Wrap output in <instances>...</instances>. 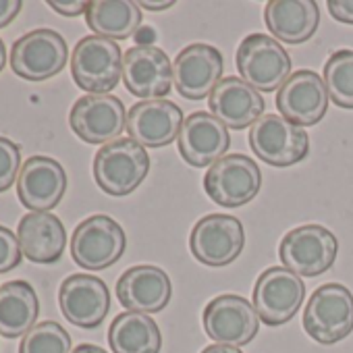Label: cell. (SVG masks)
<instances>
[{"label": "cell", "instance_id": "obj_10", "mask_svg": "<svg viewBox=\"0 0 353 353\" xmlns=\"http://www.w3.org/2000/svg\"><path fill=\"white\" fill-rule=\"evenodd\" d=\"M305 299V283L285 266L266 268L254 287V307L262 322L281 326L289 322Z\"/></svg>", "mask_w": 353, "mask_h": 353}, {"label": "cell", "instance_id": "obj_30", "mask_svg": "<svg viewBox=\"0 0 353 353\" xmlns=\"http://www.w3.org/2000/svg\"><path fill=\"white\" fill-rule=\"evenodd\" d=\"M21 166L19 145L7 137H0V194L7 192L17 181Z\"/></svg>", "mask_w": 353, "mask_h": 353}, {"label": "cell", "instance_id": "obj_15", "mask_svg": "<svg viewBox=\"0 0 353 353\" xmlns=\"http://www.w3.org/2000/svg\"><path fill=\"white\" fill-rule=\"evenodd\" d=\"M328 92L324 79L310 69L295 71L276 94V108L283 119L297 127H312L328 110Z\"/></svg>", "mask_w": 353, "mask_h": 353}, {"label": "cell", "instance_id": "obj_35", "mask_svg": "<svg viewBox=\"0 0 353 353\" xmlns=\"http://www.w3.org/2000/svg\"><path fill=\"white\" fill-rule=\"evenodd\" d=\"M141 9H148V11H166L170 7H174V0H164V3H150V0H143V3H137Z\"/></svg>", "mask_w": 353, "mask_h": 353}, {"label": "cell", "instance_id": "obj_5", "mask_svg": "<svg viewBox=\"0 0 353 353\" xmlns=\"http://www.w3.org/2000/svg\"><path fill=\"white\" fill-rule=\"evenodd\" d=\"M71 75L77 88L88 94H108L123 77V54L114 40L85 36L75 44Z\"/></svg>", "mask_w": 353, "mask_h": 353}, {"label": "cell", "instance_id": "obj_8", "mask_svg": "<svg viewBox=\"0 0 353 353\" xmlns=\"http://www.w3.org/2000/svg\"><path fill=\"white\" fill-rule=\"evenodd\" d=\"M127 248L123 227L106 216L94 214L75 227L71 237V256L85 270H104L117 264Z\"/></svg>", "mask_w": 353, "mask_h": 353}, {"label": "cell", "instance_id": "obj_6", "mask_svg": "<svg viewBox=\"0 0 353 353\" xmlns=\"http://www.w3.org/2000/svg\"><path fill=\"white\" fill-rule=\"evenodd\" d=\"M262 188V172L256 160L245 154H229L214 162L204 174L208 198L223 208L250 204Z\"/></svg>", "mask_w": 353, "mask_h": 353}, {"label": "cell", "instance_id": "obj_26", "mask_svg": "<svg viewBox=\"0 0 353 353\" xmlns=\"http://www.w3.org/2000/svg\"><path fill=\"white\" fill-rule=\"evenodd\" d=\"M141 7L131 0H94L85 11L88 28L108 40H127L139 32Z\"/></svg>", "mask_w": 353, "mask_h": 353}, {"label": "cell", "instance_id": "obj_13", "mask_svg": "<svg viewBox=\"0 0 353 353\" xmlns=\"http://www.w3.org/2000/svg\"><path fill=\"white\" fill-rule=\"evenodd\" d=\"M73 133L85 143H110L127 129L123 102L112 94H85L69 114Z\"/></svg>", "mask_w": 353, "mask_h": 353}, {"label": "cell", "instance_id": "obj_22", "mask_svg": "<svg viewBox=\"0 0 353 353\" xmlns=\"http://www.w3.org/2000/svg\"><path fill=\"white\" fill-rule=\"evenodd\" d=\"M208 108L212 114L231 129L252 127L260 117H264L266 102L262 94L245 83L241 77H223L221 83L208 96Z\"/></svg>", "mask_w": 353, "mask_h": 353}, {"label": "cell", "instance_id": "obj_20", "mask_svg": "<svg viewBox=\"0 0 353 353\" xmlns=\"http://www.w3.org/2000/svg\"><path fill=\"white\" fill-rule=\"evenodd\" d=\"M63 316L79 328H96L110 310V293L102 279L92 274H71L59 291Z\"/></svg>", "mask_w": 353, "mask_h": 353}, {"label": "cell", "instance_id": "obj_4", "mask_svg": "<svg viewBox=\"0 0 353 353\" xmlns=\"http://www.w3.org/2000/svg\"><path fill=\"white\" fill-rule=\"evenodd\" d=\"M336 254L339 239L326 227L316 223L291 229L279 243V258L283 266L307 279L330 270Z\"/></svg>", "mask_w": 353, "mask_h": 353}, {"label": "cell", "instance_id": "obj_25", "mask_svg": "<svg viewBox=\"0 0 353 353\" xmlns=\"http://www.w3.org/2000/svg\"><path fill=\"white\" fill-rule=\"evenodd\" d=\"M40 301L28 281H11L0 287V334L26 336L38 320Z\"/></svg>", "mask_w": 353, "mask_h": 353}, {"label": "cell", "instance_id": "obj_36", "mask_svg": "<svg viewBox=\"0 0 353 353\" xmlns=\"http://www.w3.org/2000/svg\"><path fill=\"white\" fill-rule=\"evenodd\" d=\"M202 353H241L239 351V347H231V345H210V347H206Z\"/></svg>", "mask_w": 353, "mask_h": 353}, {"label": "cell", "instance_id": "obj_11", "mask_svg": "<svg viewBox=\"0 0 353 353\" xmlns=\"http://www.w3.org/2000/svg\"><path fill=\"white\" fill-rule=\"evenodd\" d=\"M202 324L214 343L241 347L252 343L258 334L260 316L250 299L235 293H223L204 307Z\"/></svg>", "mask_w": 353, "mask_h": 353}, {"label": "cell", "instance_id": "obj_21", "mask_svg": "<svg viewBox=\"0 0 353 353\" xmlns=\"http://www.w3.org/2000/svg\"><path fill=\"white\" fill-rule=\"evenodd\" d=\"M117 297L127 312L156 314L168 305L172 285L162 268L141 264L127 268L121 274L117 283Z\"/></svg>", "mask_w": 353, "mask_h": 353}, {"label": "cell", "instance_id": "obj_38", "mask_svg": "<svg viewBox=\"0 0 353 353\" xmlns=\"http://www.w3.org/2000/svg\"><path fill=\"white\" fill-rule=\"evenodd\" d=\"M5 65H7V48H5V42L0 40V71L5 69Z\"/></svg>", "mask_w": 353, "mask_h": 353}, {"label": "cell", "instance_id": "obj_37", "mask_svg": "<svg viewBox=\"0 0 353 353\" xmlns=\"http://www.w3.org/2000/svg\"><path fill=\"white\" fill-rule=\"evenodd\" d=\"M71 353H108L106 349L98 347V345H92V343H83V345H77Z\"/></svg>", "mask_w": 353, "mask_h": 353}, {"label": "cell", "instance_id": "obj_2", "mask_svg": "<svg viewBox=\"0 0 353 353\" xmlns=\"http://www.w3.org/2000/svg\"><path fill=\"white\" fill-rule=\"evenodd\" d=\"M235 65L239 77L258 92H276L291 77L289 52L266 34L245 36L237 48Z\"/></svg>", "mask_w": 353, "mask_h": 353}, {"label": "cell", "instance_id": "obj_12", "mask_svg": "<svg viewBox=\"0 0 353 353\" xmlns=\"http://www.w3.org/2000/svg\"><path fill=\"white\" fill-rule=\"evenodd\" d=\"M243 245V225L231 214H208L194 225L190 235V250L194 258L212 268H221L237 260Z\"/></svg>", "mask_w": 353, "mask_h": 353}, {"label": "cell", "instance_id": "obj_28", "mask_svg": "<svg viewBox=\"0 0 353 353\" xmlns=\"http://www.w3.org/2000/svg\"><path fill=\"white\" fill-rule=\"evenodd\" d=\"M328 98L347 110H353V50H336L324 63V75Z\"/></svg>", "mask_w": 353, "mask_h": 353}, {"label": "cell", "instance_id": "obj_34", "mask_svg": "<svg viewBox=\"0 0 353 353\" xmlns=\"http://www.w3.org/2000/svg\"><path fill=\"white\" fill-rule=\"evenodd\" d=\"M21 11L19 0H0V28H7Z\"/></svg>", "mask_w": 353, "mask_h": 353}, {"label": "cell", "instance_id": "obj_7", "mask_svg": "<svg viewBox=\"0 0 353 353\" xmlns=\"http://www.w3.org/2000/svg\"><path fill=\"white\" fill-rule=\"evenodd\" d=\"M252 152L270 166H293L310 152V137L303 127H297L281 114H264L248 135Z\"/></svg>", "mask_w": 353, "mask_h": 353}, {"label": "cell", "instance_id": "obj_19", "mask_svg": "<svg viewBox=\"0 0 353 353\" xmlns=\"http://www.w3.org/2000/svg\"><path fill=\"white\" fill-rule=\"evenodd\" d=\"M183 110L170 100H141L127 112V133L143 148H164L179 139Z\"/></svg>", "mask_w": 353, "mask_h": 353}, {"label": "cell", "instance_id": "obj_14", "mask_svg": "<svg viewBox=\"0 0 353 353\" xmlns=\"http://www.w3.org/2000/svg\"><path fill=\"white\" fill-rule=\"evenodd\" d=\"M223 69L225 63L219 48L194 42L172 61V83L183 98L202 100L221 83Z\"/></svg>", "mask_w": 353, "mask_h": 353}, {"label": "cell", "instance_id": "obj_9", "mask_svg": "<svg viewBox=\"0 0 353 353\" xmlns=\"http://www.w3.org/2000/svg\"><path fill=\"white\" fill-rule=\"evenodd\" d=\"M65 38L48 28L21 36L11 48V69L26 81H44L59 75L67 65Z\"/></svg>", "mask_w": 353, "mask_h": 353}, {"label": "cell", "instance_id": "obj_23", "mask_svg": "<svg viewBox=\"0 0 353 353\" xmlns=\"http://www.w3.org/2000/svg\"><path fill=\"white\" fill-rule=\"evenodd\" d=\"M17 239L23 256L34 264H54L63 258L67 231L50 212H30L19 221Z\"/></svg>", "mask_w": 353, "mask_h": 353}, {"label": "cell", "instance_id": "obj_17", "mask_svg": "<svg viewBox=\"0 0 353 353\" xmlns=\"http://www.w3.org/2000/svg\"><path fill=\"white\" fill-rule=\"evenodd\" d=\"M125 88L141 100H162L172 88V63L158 46H135L123 57Z\"/></svg>", "mask_w": 353, "mask_h": 353}, {"label": "cell", "instance_id": "obj_32", "mask_svg": "<svg viewBox=\"0 0 353 353\" xmlns=\"http://www.w3.org/2000/svg\"><path fill=\"white\" fill-rule=\"evenodd\" d=\"M328 11L334 21L353 26V0H328Z\"/></svg>", "mask_w": 353, "mask_h": 353}, {"label": "cell", "instance_id": "obj_16", "mask_svg": "<svg viewBox=\"0 0 353 353\" xmlns=\"http://www.w3.org/2000/svg\"><path fill=\"white\" fill-rule=\"evenodd\" d=\"M67 192V172L50 156H30L17 176V196L28 210L48 212Z\"/></svg>", "mask_w": 353, "mask_h": 353}, {"label": "cell", "instance_id": "obj_27", "mask_svg": "<svg viewBox=\"0 0 353 353\" xmlns=\"http://www.w3.org/2000/svg\"><path fill=\"white\" fill-rule=\"evenodd\" d=\"M108 343L112 353H160L162 334L148 314L123 312L108 328Z\"/></svg>", "mask_w": 353, "mask_h": 353}, {"label": "cell", "instance_id": "obj_3", "mask_svg": "<svg viewBox=\"0 0 353 353\" xmlns=\"http://www.w3.org/2000/svg\"><path fill=\"white\" fill-rule=\"evenodd\" d=\"M303 328L322 345L349 336L353 332V293L341 283L318 287L303 310Z\"/></svg>", "mask_w": 353, "mask_h": 353}, {"label": "cell", "instance_id": "obj_33", "mask_svg": "<svg viewBox=\"0 0 353 353\" xmlns=\"http://www.w3.org/2000/svg\"><path fill=\"white\" fill-rule=\"evenodd\" d=\"M59 15H65V17H77V15H83L90 7V3H83V0H71V3H57V0H50L48 3Z\"/></svg>", "mask_w": 353, "mask_h": 353}, {"label": "cell", "instance_id": "obj_1", "mask_svg": "<svg viewBox=\"0 0 353 353\" xmlns=\"http://www.w3.org/2000/svg\"><path fill=\"white\" fill-rule=\"evenodd\" d=\"M150 172V156L131 137L104 143L94 156V179L98 188L114 198L133 194Z\"/></svg>", "mask_w": 353, "mask_h": 353}, {"label": "cell", "instance_id": "obj_29", "mask_svg": "<svg viewBox=\"0 0 353 353\" xmlns=\"http://www.w3.org/2000/svg\"><path fill=\"white\" fill-rule=\"evenodd\" d=\"M19 353H71V336L59 322L44 320L21 339Z\"/></svg>", "mask_w": 353, "mask_h": 353}, {"label": "cell", "instance_id": "obj_24", "mask_svg": "<svg viewBox=\"0 0 353 353\" xmlns=\"http://www.w3.org/2000/svg\"><path fill=\"white\" fill-rule=\"evenodd\" d=\"M268 32L285 44L307 42L320 23V11L314 0H270L264 7Z\"/></svg>", "mask_w": 353, "mask_h": 353}, {"label": "cell", "instance_id": "obj_31", "mask_svg": "<svg viewBox=\"0 0 353 353\" xmlns=\"http://www.w3.org/2000/svg\"><path fill=\"white\" fill-rule=\"evenodd\" d=\"M21 245L15 233L0 225V274H5L19 266L21 262Z\"/></svg>", "mask_w": 353, "mask_h": 353}, {"label": "cell", "instance_id": "obj_18", "mask_svg": "<svg viewBox=\"0 0 353 353\" xmlns=\"http://www.w3.org/2000/svg\"><path fill=\"white\" fill-rule=\"evenodd\" d=\"M176 145H179V154L188 164L196 168L212 166L225 158L231 145L229 127L221 123L212 112H194L183 121Z\"/></svg>", "mask_w": 353, "mask_h": 353}]
</instances>
